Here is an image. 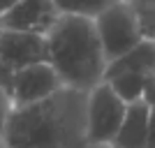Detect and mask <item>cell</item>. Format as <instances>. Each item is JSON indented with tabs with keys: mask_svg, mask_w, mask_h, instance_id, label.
Returning <instances> with one entry per match:
<instances>
[{
	"mask_svg": "<svg viewBox=\"0 0 155 148\" xmlns=\"http://www.w3.org/2000/svg\"><path fill=\"white\" fill-rule=\"evenodd\" d=\"M0 148H5V143H2V139H0Z\"/></svg>",
	"mask_w": 155,
	"mask_h": 148,
	"instance_id": "18",
	"label": "cell"
},
{
	"mask_svg": "<svg viewBox=\"0 0 155 148\" xmlns=\"http://www.w3.org/2000/svg\"><path fill=\"white\" fill-rule=\"evenodd\" d=\"M49 63L56 67L63 86L91 90L104 81L107 58L91 16L60 14L46 32Z\"/></svg>",
	"mask_w": 155,
	"mask_h": 148,
	"instance_id": "2",
	"label": "cell"
},
{
	"mask_svg": "<svg viewBox=\"0 0 155 148\" xmlns=\"http://www.w3.org/2000/svg\"><path fill=\"white\" fill-rule=\"evenodd\" d=\"M141 72V74H150L155 72V39L143 37L137 46H132L127 53H123L120 58L111 60L104 70V81L111 77H116L120 72Z\"/></svg>",
	"mask_w": 155,
	"mask_h": 148,
	"instance_id": "9",
	"label": "cell"
},
{
	"mask_svg": "<svg viewBox=\"0 0 155 148\" xmlns=\"http://www.w3.org/2000/svg\"><path fill=\"white\" fill-rule=\"evenodd\" d=\"M9 111H12V97L5 93V88L0 86V139H2V132H5L7 118H9Z\"/></svg>",
	"mask_w": 155,
	"mask_h": 148,
	"instance_id": "13",
	"label": "cell"
},
{
	"mask_svg": "<svg viewBox=\"0 0 155 148\" xmlns=\"http://www.w3.org/2000/svg\"><path fill=\"white\" fill-rule=\"evenodd\" d=\"M88 90L60 86L56 93L23 107H12L2 143L5 148H84Z\"/></svg>",
	"mask_w": 155,
	"mask_h": 148,
	"instance_id": "1",
	"label": "cell"
},
{
	"mask_svg": "<svg viewBox=\"0 0 155 148\" xmlns=\"http://www.w3.org/2000/svg\"><path fill=\"white\" fill-rule=\"evenodd\" d=\"M58 16H60V12L56 9L53 0H19L0 19V26L46 35Z\"/></svg>",
	"mask_w": 155,
	"mask_h": 148,
	"instance_id": "7",
	"label": "cell"
},
{
	"mask_svg": "<svg viewBox=\"0 0 155 148\" xmlns=\"http://www.w3.org/2000/svg\"><path fill=\"white\" fill-rule=\"evenodd\" d=\"M42 60H49L46 35L0 26V63H5L16 72L26 65L42 63Z\"/></svg>",
	"mask_w": 155,
	"mask_h": 148,
	"instance_id": "6",
	"label": "cell"
},
{
	"mask_svg": "<svg viewBox=\"0 0 155 148\" xmlns=\"http://www.w3.org/2000/svg\"><path fill=\"white\" fill-rule=\"evenodd\" d=\"M127 102H123L109 81H100L88 90L86 107V136L88 146H111L125 120Z\"/></svg>",
	"mask_w": 155,
	"mask_h": 148,
	"instance_id": "4",
	"label": "cell"
},
{
	"mask_svg": "<svg viewBox=\"0 0 155 148\" xmlns=\"http://www.w3.org/2000/svg\"><path fill=\"white\" fill-rule=\"evenodd\" d=\"M148 116L150 107L143 100L127 104L125 120L114 136L111 148H148Z\"/></svg>",
	"mask_w": 155,
	"mask_h": 148,
	"instance_id": "8",
	"label": "cell"
},
{
	"mask_svg": "<svg viewBox=\"0 0 155 148\" xmlns=\"http://www.w3.org/2000/svg\"><path fill=\"white\" fill-rule=\"evenodd\" d=\"M93 21H95L97 35L102 42L107 65L120 58L123 53H127L132 46H137L143 39L139 16L134 7L130 5V0H111Z\"/></svg>",
	"mask_w": 155,
	"mask_h": 148,
	"instance_id": "3",
	"label": "cell"
},
{
	"mask_svg": "<svg viewBox=\"0 0 155 148\" xmlns=\"http://www.w3.org/2000/svg\"><path fill=\"white\" fill-rule=\"evenodd\" d=\"M111 0H53V5L60 14H77V16H91L95 19Z\"/></svg>",
	"mask_w": 155,
	"mask_h": 148,
	"instance_id": "11",
	"label": "cell"
},
{
	"mask_svg": "<svg viewBox=\"0 0 155 148\" xmlns=\"http://www.w3.org/2000/svg\"><path fill=\"white\" fill-rule=\"evenodd\" d=\"M63 86L58 72L49 60L26 65L14 72V86H12V107H23L49 97L51 93Z\"/></svg>",
	"mask_w": 155,
	"mask_h": 148,
	"instance_id": "5",
	"label": "cell"
},
{
	"mask_svg": "<svg viewBox=\"0 0 155 148\" xmlns=\"http://www.w3.org/2000/svg\"><path fill=\"white\" fill-rule=\"evenodd\" d=\"M143 79H146V74H141V72H120V74H116V77L107 79L111 84V88L116 90V95L123 100V102L132 104L137 102V100H141V93H143Z\"/></svg>",
	"mask_w": 155,
	"mask_h": 148,
	"instance_id": "10",
	"label": "cell"
},
{
	"mask_svg": "<svg viewBox=\"0 0 155 148\" xmlns=\"http://www.w3.org/2000/svg\"><path fill=\"white\" fill-rule=\"evenodd\" d=\"M146 37H153V39H155V23H153V28L148 30V35H146Z\"/></svg>",
	"mask_w": 155,
	"mask_h": 148,
	"instance_id": "17",
	"label": "cell"
},
{
	"mask_svg": "<svg viewBox=\"0 0 155 148\" xmlns=\"http://www.w3.org/2000/svg\"><path fill=\"white\" fill-rule=\"evenodd\" d=\"M130 5L134 7L139 23H141V30H143V37H146L155 23V0H130Z\"/></svg>",
	"mask_w": 155,
	"mask_h": 148,
	"instance_id": "12",
	"label": "cell"
},
{
	"mask_svg": "<svg viewBox=\"0 0 155 148\" xmlns=\"http://www.w3.org/2000/svg\"><path fill=\"white\" fill-rule=\"evenodd\" d=\"M148 148H155V107H150L148 116Z\"/></svg>",
	"mask_w": 155,
	"mask_h": 148,
	"instance_id": "15",
	"label": "cell"
},
{
	"mask_svg": "<svg viewBox=\"0 0 155 148\" xmlns=\"http://www.w3.org/2000/svg\"><path fill=\"white\" fill-rule=\"evenodd\" d=\"M141 100L148 104V107H155V72L146 74V79H143V93H141Z\"/></svg>",
	"mask_w": 155,
	"mask_h": 148,
	"instance_id": "14",
	"label": "cell"
},
{
	"mask_svg": "<svg viewBox=\"0 0 155 148\" xmlns=\"http://www.w3.org/2000/svg\"><path fill=\"white\" fill-rule=\"evenodd\" d=\"M16 2H19V0H0V19H2V16L16 5Z\"/></svg>",
	"mask_w": 155,
	"mask_h": 148,
	"instance_id": "16",
	"label": "cell"
}]
</instances>
